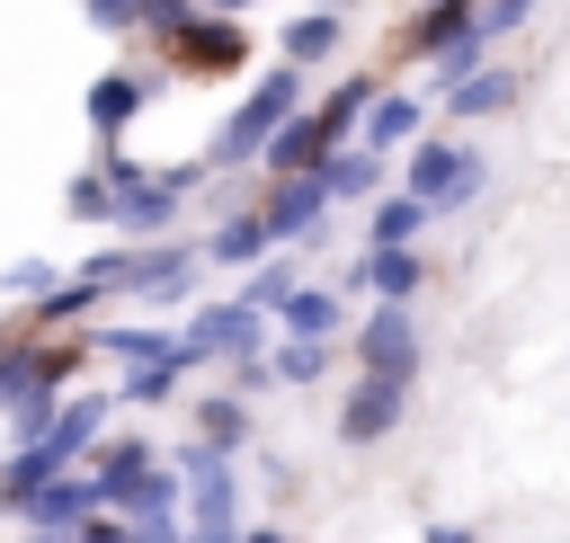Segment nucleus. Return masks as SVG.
I'll list each match as a JSON object with an SVG mask.
<instances>
[{"instance_id":"obj_1","label":"nucleus","mask_w":570,"mask_h":543,"mask_svg":"<svg viewBox=\"0 0 570 543\" xmlns=\"http://www.w3.org/2000/svg\"><path fill=\"white\" fill-rule=\"evenodd\" d=\"M98 169L116 178V214H107V240H178V214L187 196L214 178L205 160H134L125 142H98Z\"/></svg>"},{"instance_id":"obj_2","label":"nucleus","mask_w":570,"mask_h":543,"mask_svg":"<svg viewBox=\"0 0 570 543\" xmlns=\"http://www.w3.org/2000/svg\"><path fill=\"white\" fill-rule=\"evenodd\" d=\"M312 107V71L303 62H258L249 71V98L214 125V142H205V169H258L267 160V142L294 125Z\"/></svg>"},{"instance_id":"obj_3","label":"nucleus","mask_w":570,"mask_h":543,"mask_svg":"<svg viewBox=\"0 0 570 543\" xmlns=\"http://www.w3.org/2000/svg\"><path fill=\"white\" fill-rule=\"evenodd\" d=\"M169 463L187 481V543H232L240 534V454H223L205 436H178Z\"/></svg>"},{"instance_id":"obj_4","label":"nucleus","mask_w":570,"mask_h":543,"mask_svg":"<svg viewBox=\"0 0 570 543\" xmlns=\"http://www.w3.org/2000/svg\"><path fill=\"white\" fill-rule=\"evenodd\" d=\"M267 347H276V320L249 312L240 294L196 303V312L178 320V356H187V374H196V365H240V356H267Z\"/></svg>"},{"instance_id":"obj_5","label":"nucleus","mask_w":570,"mask_h":543,"mask_svg":"<svg viewBox=\"0 0 570 543\" xmlns=\"http://www.w3.org/2000/svg\"><path fill=\"white\" fill-rule=\"evenodd\" d=\"M481 151L463 142V134H419L410 151H401V187L419 196V205H436V214H463L472 196H481Z\"/></svg>"},{"instance_id":"obj_6","label":"nucleus","mask_w":570,"mask_h":543,"mask_svg":"<svg viewBox=\"0 0 570 543\" xmlns=\"http://www.w3.org/2000/svg\"><path fill=\"white\" fill-rule=\"evenodd\" d=\"M160 62H169L178 80H240V71H249V18L196 9L178 36H160Z\"/></svg>"},{"instance_id":"obj_7","label":"nucleus","mask_w":570,"mask_h":543,"mask_svg":"<svg viewBox=\"0 0 570 543\" xmlns=\"http://www.w3.org/2000/svg\"><path fill=\"white\" fill-rule=\"evenodd\" d=\"M196 267H205V240H142V267H134L125 303H142L151 320L196 312V303H205V294H196Z\"/></svg>"},{"instance_id":"obj_8","label":"nucleus","mask_w":570,"mask_h":543,"mask_svg":"<svg viewBox=\"0 0 570 543\" xmlns=\"http://www.w3.org/2000/svg\"><path fill=\"white\" fill-rule=\"evenodd\" d=\"M419 320L410 303H374L356 329H347V374H392V383H419Z\"/></svg>"},{"instance_id":"obj_9","label":"nucleus","mask_w":570,"mask_h":543,"mask_svg":"<svg viewBox=\"0 0 570 543\" xmlns=\"http://www.w3.org/2000/svg\"><path fill=\"white\" fill-rule=\"evenodd\" d=\"M258 214H267L276 249H321V231H330V187H321V169H303V178H258Z\"/></svg>"},{"instance_id":"obj_10","label":"nucleus","mask_w":570,"mask_h":543,"mask_svg":"<svg viewBox=\"0 0 570 543\" xmlns=\"http://www.w3.org/2000/svg\"><path fill=\"white\" fill-rule=\"evenodd\" d=\"M401 409H410V383H392V374H347L330 436H338L347 454H365V445H383V436L401 427Z\"/></svg>"},{"instance_id":"obj_11","label":"nucleus","mask_w":570,"mask_h":543,"mask_svg":"<svg viewBox=\"0 0 570 543\" xmlns=\"http://www.w3.org/2000/svg\"><path fill=\"white\" fill-rule=\"evenodd\" d=\"M472 27H481V0H419V9L383 36V80H392L401 62H436V53H445L454 36H472Z\"/></svg>"},{"instance_id":"obj_12","label":"nucleus","mask_w":570,"mask_h":543,"mask_svg":"<svg viewBox=\"0 0 570 543\" xmlns=\"http://www.w3.org/2000/svg\"><path fill=\"white\" fill-rule=\"evenodd\" d=\"M151 89H160V80H151L142 62H107V71L89 80V98H80V107H89V134H98V142H125L134 116L151 107Z\"/></svg>"},{"instance_id":"obj_13","label":"nucleus","mask_w":570,"mask_h":543,"mask_svg":"<svg viewBox=\"0 0 570 543\" xmlns=\"http://www.w3.org/2000/svg\"><path fill=\"white\" fill-rule=\"evenodd\" d=\"M160 463H169V445L134 436V427H107V436H98V454H89V481H98V498H107V507H125Z\"/></svg>"},{"instance_id":"obj_14","label":"nucleus","mask_w":570,"mask_h":543,"mask_svg":"<svg viewBox=\"0 0 570 543\" xmlns=\"http://www.w3.org/2000/svg\"><path fill=\"white\" fill-rule=\"evenodd\" d=\"M338 294H365V303H419V285H428V258L419 249H365L347 276H330Z\"/></svg>"},{"instance_id":"obj_15","label":"nucleus","mask_w":570,"mask_h":543,"mask_svg":"<svg viewBox=\"0 0 570 543\" xmlns=\"http://www.w3.org/2000/svg\"><path fill=\"white\" fill-rule=\"evenodd\" d=\"M419 134H428V98H419V89H401V80H383V89H374V107H365V125H356V142L392 160V151H410Z\"/></svg>"},{"instance_id":"obj_16","label":"nucleus","mask_w":570,"mask_h":543,"mask_svg":"<svg viewBox=\"0 0 570 543\" xmlns=\"http://www.w3.org/2000/svg\"><path fill=\"white\" fill-rule=\"evenodd\" d=\"M107 498H98V481H89V463L80 472H62V481H45L27 507H18V525H36V534H80L89 516H98Z\"/></svg>"},{"instance_id":"obj_17","label":"nucleus","mask_w":570,"mask_h":543,"mask_svg":"<svg viewBox=\"0 0 570 543\" xmlns=\"http://www.w3.org/2000/svg\"><path fill=\"white\" fill-rule=\"evenodd\" d=\"M258 258H276V231H267V214H258V196H249V205H232V214L205 231V267H232V276H249Z\"/></svg>"},{"instance_id":"obj_18","label":"nucleus","mask_w":570,"mask_h":543,"mask_svg":"<svg viewBox=\"0 0 570 543\" xmlns=\"http://www.w3.org/2000/svg\"><path fill=\"white\" fill-rule=\"evenodd\" d=\"M517 98H525V71H508V62H481L472 80H454V89H445V116H454V134H463V125H490V116H508Z\"/></svg>"},{"instance_id":"obj_19","label":"nucleus","mask_w":570,"mask_h":543,"mask_svg":"<svg viewBox=\"0 0 570 543\" xmlns=\"http://www.w3.org/2000/svg\"><path fill=\"white\" fill-rule=\"evenodd\" d=\"M98 365H116V374H134V365H178V374H187L178 329H160V320H107V329H98Z\"/></svg>"},{"instance_id":"obj_20","label":"nucleus","mask_w":570,"mask_h":543,"mask_svg":"<svg viewBox=\"0 0 570 543\" xmlns=\"http://www.w3.org/2000/svg\"><path fill=\"white\" fill-rule=\"evenodd\" d=\"M276 338H347V294L303 276V285L276 303Z\"/></svg>"},{"instance_id":"obj_21","label":"nucleus","mask_w":570,"mask_h":543,"mask_svg":"<svg viewBox=\"0 0 570 543\" xmlns=\"http://www.w3.org/2000/svg\"><path fill=\"white\" fill-rule=\"evenodd\" d=\"M321 187H330V205H374V196L392 187V160L365 151V142H338V151L321 160Z\"/></svg>"},{"instance_id":"obj_22","label":"nucleus","mask_w":570,"mask_h":543,"mask_svg":"<svg viewBox=\"0 0 570 543\" xmlns=\"http://www.w3.org/2000/svg\"><path fill=\"white\" fill-rule=\"evenodd\" d=\"M330 151H338V134H321V116L303 107V116H294V125H285V134L267 142V160H258V178H303V169H321Z\"/></svg>"},{"instance_id":"obj_23","label":"nucleus","mask_w":570,"mask_h":543,"mask_svg":"<svg viewBox=\"0 0 570 543\" xmlns=\"http://www.w3.org/2000/svg\"><path fill=\"white\" fill-rule=\"evenodd\" d=\"M436 223V205H419L410 187H383L365 214V249H419V231Z\"/></svg>"},{"instance_id":"obj_24","label":"nucleus","mask_w":570,"mask_h":543,"mask_svg":"<svg viewBox=\"0 0 570 543\" xmlns=\"http://www.w3.org/2000/svg\"><path fill=\"white\" fill-rule=\"evenodd\" d=\"M374 89H383V71H338L321 98H312V116H321V134H338V142H356V125H365V107H374Z\"/></svg>"},{"instance_id":"obj_25","label":"nucleus","mask_w":570,"mask_h":543,"mask_svg":"<svg viewBox=\"0 0 570 543\" xmlns=\"http://www.w3.org/2000/svg\"><path fill=\"white\" fill-rule=\"evenodd\" d=\"M267 365H276V383H285V392H312L321 374H338V365H347V338H276V347H267Z\"/></svg>"},{"instance_id":"obj_26","label":"nucleus","mask_w":570,"mask_h":543,"mask_svg":"<svg viewBox=\"0 0 570 543\" xmlns=\"http://www.w3.org/2000/svg\"><path fill=\"white\" fill-rule=\"evenodd\" d=\"M187 418H196L187 436H205V445H223V454H249V436H258V418H249V401H240V392H205Z\"/></svg>"},{"instance_id":"obj_27","label":"nucleus","mask_w":570,"mask_h":543,"mask_svg":"<svg viewBox=\"0 0 570 543\" xmlns=\"http://www.w3.org/2000/svg\"><path fill=\"white\" fill-rule=\"evenodd\" d=\"M338 36H347V27H338V9H303V18L276 36V53H285V62H303V71H321V62L338 53Z\"/></svg>"},{"instance_id":"obj_28","label":"nucleus","mask_w":570,"mask_h":543,"mask_svg":"<svg viewBox=\"0 0 570 543\" xmlns=\"http://www.w3.org/2000/svg\"><path fill=\"white\" fill-rule=\"evenodd\" d=\"M294 285H303V249H276V258H258V267H249V276H240V303H249V312H267V320H276V303H285V294H294Z\"/></svg>"},{"instance_id":"obj_29","label":"nucleus","mask_w":570,"mask_h":543,"mask_svg":"<svg viewBox=\"0 0 570 543\" xmlns=\"http://www.w3.org/2000/svg\"><path fill=\"white\" fill-rule=\"evenodd\" d=\"M62 214H71V223H107V214H116V178H107L98 160H89V169H71V187H62Z\"/></svg>"},{"instance_id":"obj_30","label":"nucleus","mask_w":570,"mask_h":543,"mask_svg":"<svg viewBox=\"0 0 570 543\" xmlns=\"http://www.w3.org/2000/svg\"><path fill=\"white\" fill-rule=\"evenodd\" d=\"M178 365H134V374H116V409H160V401H178Z\"/></svg>"},{"instance_id":"obj_31","label":"nucleus","mask_w":570,"mask_h":543,"mask_svg":"<svg viewBox=\"0 0 570 543\" xmlns=\"http://www.w3.org/2000/svg\"><path fill=\"white\" fill-rule=\"evenodd\" d=\"M481 62H490V36H481V27H472V36H454V45H445V53L428 62V80H436V98H445L454 80H472Z\"/></svg>"},{"instance_id":"obj_32","label":"nucleus","mask_w":570,"mask_h":543,"mask_svg":"<svg viewBox=\"0 0 570 543\" xmlns=\"http://www.w3.org/2000/svg\"><path fill=\"white\" fill-rule=\"evenodd\" d=\"M62 276H71V267H53V258H18V267L0 276V294H9V303H45Z\"/></svg>"},{"instance_id":"obj_33","label":"nucleus","mask_w":570,"mask_h":543,"mask_svg":"<svg viewBox=\"0 0 570 543\" xmlns=\"http://www.w3.org/2000/svg\"><path fill=\"white\" fill-rule=\"evenodd\" d=\"M196 9H205V0H142V36L160 45V36H178V27L196 18Z\"/></svg>"},{"instance_id":"obj_34","label":"nucleus","mask_w":570,"mask_h":543,"mask_svg":"<svg viewBox=\"0 0 570 543\" xmlns=\"http://www.w3.org/2000/svg\"><path fill=\"white\" fill-rule=\"evenodd\" d=\"M223 392H240V401H258V392H276V365H267V356H240V365L223 374Z\"/></svg>"},{"instance_id":"obj_35","label":"nucleus","mask_w":570,"mask_h":543,"mask_svg":"<svg viewBox=\"0 0 570 543\" xmlns=\"http://www.w3.org/2000/svg\"><path fill=\"white\" fill-rule=\"evenodd\" d=\"M525 18H534V0H481V36H490V45H499V36H517Z\"/></svg>"},{"instance_id":"obj_36","label":"nucleus","mask_w":570,"mask_h":543,"mask_svg":"<svg viewBox=\"0 0 570 543\" xmlns=\"http://www.w3.org/2000/svg\"><path fill=\"white\" fill-rule=\"evenodd\" d=\"M89 18H98V27H116V36H125V27H142V0H89Z\"/></svg>"},{"instance_id":"obj_37","label":"nucleus","mask_w":570,"mask_h":543,"mask_svg":"<svg viewBox=\"0 0 570 543\" xmlns=\"http://www.w3.org/2000/svg\"><path fill=\"white\" fill-rule=\"evenodd\" d=\"M428 543H481L472 525H454V516H428Z\"/></svg>"},{"instance_id":"obj_38","label":"nucleus","mask_w":570,"mask_h":543,"mask_svg":"<svg viewBox=\"0 0 570 543\" xmlns=\"http://www.w3.org/2000/svg\"><path fill=\"white\" fill-rule=\"evenodd\" d=\"M232 543H294V534H285V525H240Z\"/></svg>"},{"instance_id":"obj_39","label":"nucleus","mask_w":570,"mask_h":543,"mask_svg":"<svg viewBox=\"0 0 570 543\" xmlns=\"http://www.w3.org/2000/svg\"><path fill=\"white\" fill-rule=\"evenodd\" d=\"M205 9H223V18H249V9H258V0H205Z\"/></svg>"},{"instance_id":"obj_40","label":"nucleus","mask_w":570,"mask_h":543,"mask_svg":"<svg viewBox=\"0 0 570 543\" xmlns=\"http://www.w3.org/2000/svg\"><path fill=\"white\" fill-rule=\"evenodd\" d=\"M18 543H62V534H36V525H27V534H18Z\"/></svg>"}]
</instances>
